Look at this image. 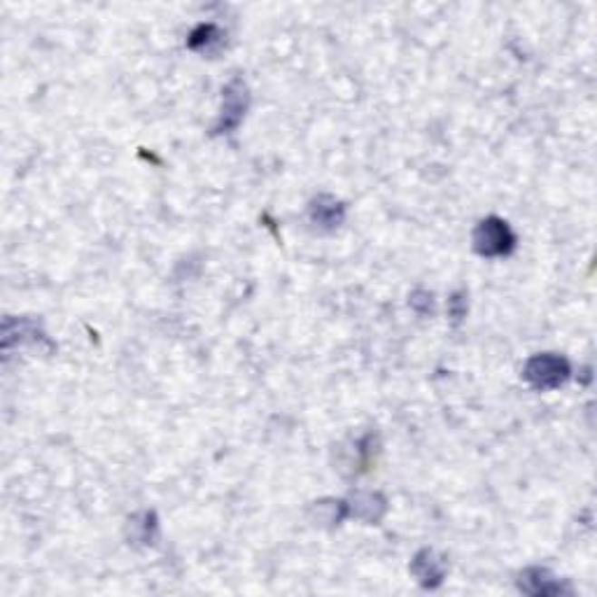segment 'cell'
I'll list each match as a JSON object with an SVG mask.
<instances>
[{"mask_svg": "<svg viewBox=\"0 0 597 597\" xmlns=\"http://www.w3.org/2000/svg\"><path fill=\"white\" fill-rule=\"evenodd\" d=\"M572 374V367L565 357L553 353L534 355L527 359L525 369H523V378L534 387V390H558L560 386H565L567 378Z\"/></svg>", "mask_w": 597, "mask_h": 597, "instance_id": "6da1fadb", "label": "cell"}, {"mask_svg": "<svg viewBox=\"0 0 597 597\" xmlns=\"http://www.w3.org/2000/svg\"><path fill=\"white\" fill-rule=\"evenodd\" d=\"M516 248V234L502 218H485L474 229V250L481 257H506Z\"/></svg>", "mask_w": 597, "mask_h": 597, "instance_id": "7a4b0ae2", "label": "cell"}, {"mask_svg": "<svg viewBox=\"0 0 597 597\" xmlns=\"http://www.w3.org/2000/svg\"><path fill=\"white\" fill-rule=\"evenodd\" d=\"M248 105H250L248 84L240 77H234L222 89V113H220V120L215 124V133H231V131L239 129L245 113H248Z\"/></svg>", "mask_w": 597, "mask_h": 597, "instance_id": "3957f363", "label": "cell"}, {"mask_svg": "<svg viewBox=\"0 0 597 597\" xmlns=\"http://www.w3.org/2000/svg\"><path fill=\"white\" fill-rule=\"evenodd\" d=\"M518 588L527 595H563L570 592V586L551 574L546 567H527L518 579Z\"/></svg>", "mask_w": 597, "mask_h": 597, "instance_id": "277c9868", "label": "cell"}, {"mask_svg": "<svg viewBox=\"0 0 597 597\" xmlns=\"http://www.w3.org/2000/svg\"><path fill=\"white\" fill-rule=\"evenodd\" d=\"M445 567V558H441L435 549H423L411 563L413 576L425 588H439L444 583Z\"/></svg>", "mask_w": 597, "mask_h": 597, "instance_id": "5b68a950", "label": "cell"}, {"mask_svg": "<svg viewBox=\"0 0 597 597\" xmlns=\"http://www.w3.org/2000/svg\"><path fill=\"white\" fill-rule=\"evenodd\" d=\"M310 222L320 229H337L346 220V206L329 194H320L310 203Z\"/></svg>", "mask_w": 597, "mask_h": 597, "instance_id": "8992f818", "label": "cell"}, {"mask_svg": "<svg viewBox=\"0 0 597 597\" xmlns=\"http://www.w3.org/2000/svg\"><path fill=\"white\" fill-rule=\"evenodd\" d=\"M224 40H227V33L222 28L215 26V24H201L190 33L187 44H190L191 52H199V54H218Z\"/></svg>", "mask_w": 597, "mask_h": 597, "instance_id": "52a82bcc", "label": "cell"}, {"mask_svg": "<svg viewBox=\"0 0 597 597\" xmlns=\"http://www.w3.org/2000/svg\"><path fill=\"white\" fill-rule=\"evenodd\" d=\"M353 504H346V514L367 523H378L386 514V500L378 493H357L353 497Z\"/></svg>", "mask_w": 597, "mask_h": 597, "instance_id": "ba28073f", "label": "cell"}, {"mask_svg": "<svg viewBox=\"0 0 597 597\" xmlns=\"http://www.w3.org/2000/svg\"><path fill=\"white\" fill-rule=\"evenodd\" d=\"M411 306L418 313H432V294L429 292H423V289H418V292H413L411 297Z\"/></svg>", "mask_w": 597, "mask_h": 597, "instance_id": "9c48e42d", "label": "cell"}, {"mask_svg": "<svg viewBox=\"0 0 597 597\" xmlns=\"http://www.w3.org/2000/svg\"><path fill=\"white\" fill-rule=\"evenodd\" d=\"M448 308H451V318L462 320V318L467 315V298H465V294L462 292L453 294V298L448 301Z\"/></svg>", "mask_w": 597, "mask_h": 597, "instance_id": "30bf717a", "label": "cell"}]
</instances>
